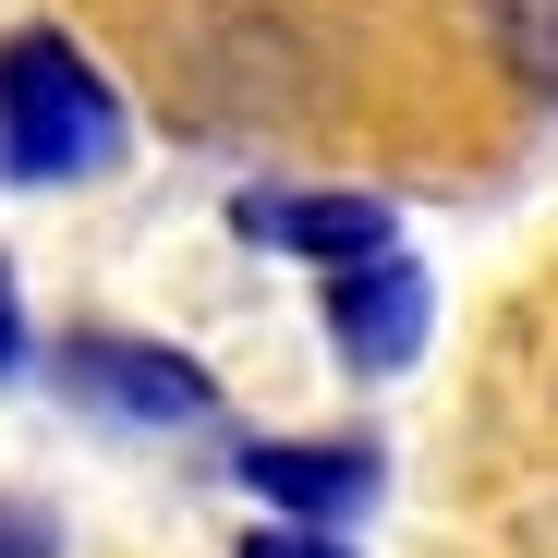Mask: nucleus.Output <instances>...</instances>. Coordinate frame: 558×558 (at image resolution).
<instances>
[{"label": "nucleus", "mask_w": 558, "mask_h": 558, "mask_svg": "<svg viewBox=\"0 0 558 558\" xmlns=\"http://www.w3.org/2000/svg\"><path fill=\"white\" fill-rule=\"evenodd\" d=\"M122 146V98L73 37H0V182H73Z\"/></svg>", "instance_id": "1"}, {"label": "nucleus", "mask_w": 558, "mask_h": 558, "mask_svg": "<svg viewBox=\"0 0 558 558\" xmlns=\"http://www.w3.org/2000/svg\"><path fill=\"white\" fill-rule=\"evenodd\" d=\"M49 364H61L73 401H110L122 425H207L219 413V377L195 352H158V340H122V328H73Z\"/></svg>", "instance_id": "2"}, {"label": "nucleus", "mask_w": 558, "mask_h": 558, "mask_svg": "<svg viewBox=\"0 0 558 558\" xmlns=\"http://www.w3.org/2000/svg\"><path fill=\"white\" fill-rule=\"evenodd\" d=\"M425 316H437V279L413 255H364L328 279V340L352 377H401V364L425 352Z\"/></svg>", "instance_id": "3"}, {"label": "nucleus", "mask_w": 558, "mask_h": 558, "mask_svg": "<svg viewBox=\"0 0 558 558\" xmlns=\"http://www.w3.org/2000/svg\"><path fill=\"white\" fill-rule=\"evenodd\" d=\"M231 474L255 498H279L292 522H340V510H364L389 486V461H377V437H243Z\"/></svg>", "instance_id": "4"}, {"label": "nucleus", "mask_w": 558, "mask_h": 558, "mask_svg": "<svg viewBox=\"0 0 558 558\" xmlns=\"http://www.w3.org/2000/svg\"><path fill=\"white\" fill-rule=\"evenodd\" d=\"M231 231H243V243H279V255H316L328 279L364 267V255H401L389 195H243Z\"/></svg>", "instance_id": "5"}, {"label": "nucleus", "mask_w": 558, "mask_h": 558, "mask_svg": "<svg viewBox=\"0 0 558 558\" xmlns=\"http://www.w3.org/2000/svg\"><path fill=\"white\" fill-rule=\"evenodd\" d=\"M486 49L510 61V85L558 98V0H486Z\"/></svg>", "instance_id": "6"}, {"label": "nucleus", "mask_w": 558, "mask_h": 558, "mask_svg": "<svg viewBox=\"0 0 558 558\" xmlns=\"http://www.w3.org/2000/svg\"><path fill=\"white\" fill-rule=\"evenodd\" d=\"M231 558H352V546H340V534H316V522H255Z\"/></svg>", "instance_id": "7"}, {"label": "nucleus", "mask_w": 558, "mask_h": 558, "mask_svg": "<svg viewBox=\"0 0 558 558\" xmlns=\"http://www.w3.org/2000/svg\"><path fill=\"white\" fill-rule=\"evenodd\" d=\"M0 558H61V522L37 498H0Z\"/></svg>", "instance_id": "8"}, {"label": "nucleus", "mask_w": 558, "mask_h": 558, "mask_svg": "<svg viewBox=\"0 0 558 558\" xmlns=\"http://www.w3.org/2000/svg\"><path fill=\"white\" fill-rule=\"evenodd\" d=\"M25 364V304H13V267H0V377Z\"/></svg>", "instance_id": "9"}]
</instances>
